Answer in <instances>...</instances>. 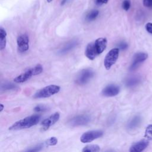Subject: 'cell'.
Instances as JSON below:
<instances>
[{
  "instance_id": "6da1fadb",
  "label": "cell",
  "mask_w": 152,
  "mask_h": 152,
  "mask_svg": "<svg viewBox=\"0 0 152 152\" xmlns=\"http://www.w3.org/2000/svg\"><path fill=\"white\" fill-rule=\"evenodd\" d=\"M40 118L41 116L39 115H33L27 116L15 122L10 127H9V129L16 131L29 128L38 124L40 120Z\"/></svg>"
},
{
  "instance_id": "7a4b0ae2",
  "label": "cell",
  "mask_w": 152,
  "mask_h": 152,
  "mask_svg": "<svg viewBox=\"0 0 152 152\" xmlns=\"http://www.w3.org/2000/svg\"><path fill=\"white\" fill-rule=\"evenodd\" d=\"M43 72V67L40 64H37L34 67L27 70L24 72L16 77L14 81L17 83H23L26 82L33 76L39 75Z\"/></svg>"
},
{
  "instance_id": "3957f363",
  "label": "cell",
  "mask_w": 152,
  "mask_h": 152,
  "mask_svg": "<svg viewBox=\"0 0 152 152\" xmlns=\"http://www.w3.org/2000/svg\"><path fill=\"white\" fill-rule=\"evenodd\" d=\"M60 88V87L57 85H49L38 90L34 94L33 97L35 99L47 98L58 93L59 91Z\"/></svg>"
},
{
  "instance_id": "277c9868",
  "label": "cell",
  "mask_w": 152,
  "mask_h": 152,
  "mask_svg": "<svg viewBox=\"0 0 152 152\" xmlns=\"http://www.w3.org/2000/svg\"><path fill=\"white\" fill-rule=\"evenodd\" d=\"M119 49L118 48H113L106 54L104 59V66L107 70L110 69L118 59Z\"/></svg>"
},
{
  "instance_id": "5b68a950",
  "label": "cell",
  "mask_w": 152,
  "mask_h": 152,
  "mask_svg": "<svg viewBox=\"0 0 152 152\" xmlns=\"http://www.w3.org/2000/svg\"><path fill=\"white\" fill-rule=\"evenodd\" d=\"M94 71L91 68H86L81 70L76 78V83L78 85H84L87 83L94 76Z\"/></svg>"
},
{
  "instance_id": "8992f818",
  "label": "cell",
  "mask_w": 152,
  "mask_h": 152,
  "mask_svg": "<svg viewBox=\"0 0 152 152\" xmlns=\"http://www.w3.org/2000/svg\"><path fill=\"white\" fill-rule=\"evenodd\" d=\"M103 135V132L102 130H92L88 131L80 137V141L83 143L90 142L94 140H96Z\"/></svg>"
},
{
  "instance_id": "52a82bcc",
  "label": "cell",
  "mask_w": 152,
  "mask_h": 152,
  "mask_svg": "<svg viewBox=\"0 0 152 152\" xmlns=\"http://www.w3.org/2000/svg\"><path fill=\"white\" fill-rule=\"evenodd\" d=\"M147 58L148 55L145 52H138L135 53L133 57L132 62L129 68V70L130 71H133L137 69L140 65L145 61Z\"/></svg>"
},
{
  "instance_id": "ba28073f",
  "label": "cell",
  "mask_w": 152,
  "mask_h": 152,
  "mask_svg": "<svg viewBox=\"0 0 152 152\" xmlns=\"http://www.w3.org/2000/svg\"><path fill=\"white\" fill-rule=\"evenodd\" d=\"M60 118V114L59 112H55L48 118L45 119L41 124L42 131H45L48 130L51 126L57 122Z\"/></svg>"
},
{
  "instance_id": "9c48e42d",
  "label": "cell",
  "mask_w": 152,
  "mask_h": 152,
  "mask_svg": "<svg viewBox=\"0 0 152 152\" xmlns=\"http://www.w3.org/2000/svg\"><path fill=\"white\" fill-rule=\"evenodd\" d=\"M18 50L20 52H26L29 49V37L26 34L20 35L17 39Z\"/></svg>"
},
{
  "instance_id": "30bf717a",
  "label": "cell",
  "mask_w": 152,
  "mask_h": 152,
  "mask_svg": "<svg viewBox=\"0 0 152 152\" xmlns=\"http://www.w3.org/2000/svg\"><path fill=\"white\" fill-rule=\"evenodd\" d=\"M90 117L88 115H81L76 116L69 121V124L71 126H83L88 124L90 121Z\"/></svg>"
},
{
  "instance_id": "8fae6325",
  "label": "cell",
  "mask_w": 152,
  "mask_h": 152,
  "mask_svg": "<svg viewBox=\"0 0 152 152\" xmlns=\"http://www.w3.org/2000/svg\"><path fill=\"white\" fill-rule=\"evenodd\" d=\"M120 88L115 84H109L106 86L102 91V94L106 97L115 96L119 93Z\"/></svg>"
},
{
  "instance_id": "7c38bea8",
  "label": "cell",
  "mask_w": 152,
  "mask_h": 152,
  "mask_svg": "<svg viewBox=\"0 0 152 152\" xmlns=\"http://www.w3.org/2000/svg\"><path fill=\"white\" fill-rule=\"evenodd\" d=\"M148 142H149V141L146 140L145 138L144 140H142L141 141H139L131 146V147L129 148V151H131V152H141L146 148V147L148 146V145L149 144Z\"/></svg>"
},
{
  "instance_id": "4fadbf2b",
  "label": "cell",
  "mask_w": 152,
  "mask_h": 152,
  "mask_svg": "<svg viewBox=\"0 0 152 152\" xmlns=\"http://www.w3.org/2000/svg\"><path fill=\"white\" fill-rule=\"evenodd\" d=\"M85 55L90 60H94L99 55L94 42L90 43L87 45L85 50Z\"/></svg>"
},
{
  "instance_id": "5bb4252c",
  "label": "cell",
  "mask_w": 152,
  "mask_h": 152,
  "mask_svg": "<svg viewBox=\"0 0 152 152\" xmlns=\"http://www.w3.org/2000/svg\"><path fill=\"white\" fill-rule=\"evenodd\" d=\"M94 43L97 53L100 55L105 50L107 46V40L105 37H99L97 39Z\"/></svg>"
},
{
  "instance_id": "9a60e30c",
  "label": "cell",
  "mask_w": 152,
  "mask_h": 152,
  "mask_svg": "<svg viewBox=\"0 0 152 152\" xmlns=\"http://www.w3.org/2000/svg\"><path fill=\"white\" fill-rule=\"evenodd\" d=\"M78 43H79L78 41L77 40H72L68 42L59 50V53L61 55H63L70 52L71 50L74 49L75 48H76L77 46L78 45Z\"/></svg>"
},
{
  "instance_id": "2e32d148",
  "label": "cell",
  "mask_w": 152,
  "mask_h": 152,
  "mask_svg": "<svg viewBox=\"0 0 152 152\" xmlns=\"http://www.w3.org/2000/svg\"><path fill=\"white\" fill-rule=\"evenodd\" d=\"M141 121V117L139 115H136L129 121L127 124L126 127L129 130H134L140 126Z\"/></svg>"
},
{
  "instance_id": "e0dca14e",
  "label": "cell",
  "mask_w": 152,
  "mask_h": 152,
  "mask_svg": "<svg viewBox=\"0 0 152 152\" xmlns=\"http://www.w3.org/2000/svg\"><path fill=\"white\" fill-rule=\"evenodd\" d=\"M141 81V77L134 75L128 77L125 81V84L127 87H134L138 86Z\"/></svg>"
},
{
  "instance_id": "ac0fdd59",
  "label": "cell",
  "mask_w": 152,
  "mask_h": 152,
  "mask_svg": "<svg viewBox=\"0 0 152 152\" xmlns=\"http://www.w3.org/2000/svg\"><path fill=\"white\" fill-rule=\"evenodd\" d=\"M7 43V32L2 27L0 28V49H5Z\"/></svg>"
},
{
  "instance_id": "d6986e66",
  "label": "cell",
  "mask_w": 152,
  "mask_h": 152,
  "mask_svg": "<svg viewBox=\"0 0 152 152\" xmlns=\"http://www.w3.org/2000/svg\"><path fill=\"white\" fill-rule=\"evenodd\" d=\"M100 147L97 144H90L87 145L85 146L83 149L82 150V151L83 152H97L100 151Z\"/></svg>"
},
{
  "instance_id": "ffe728a7",
  "label": "cell",
  "mask_w": 152,
  "mask_h": 152,
  "mask_svg": "<svg viewBox=\"0 0 152 152\" xmlns=\"http://www.w3.org/2000/svg\"><path fill=\"white\" fill-rule=\"evenodd\" d=\"M99 14V12L98 10H91L87 14V15L86 16V20L88 21H93L97 18Z\"/></svg>"
},
{
  "instance_id": "44dd1931",
  "label": "cell",
  "mask_w": 152,
  "mask_h": 152,
  "mask_svg": "<svg viewBox=\"0 0 152 152\" xmlns=\"http://www.w3.org/2000/svg\"><path fill=\"white\" fill-rule=\"evenodd\" d=\"M144 138L148 141L152 139V124H150L146 127Z\"/></svg>"
},
{
  "instance_id": "7402d4cb",
  "label": "cell",
  "mask_w": 152,
  "mask_h": 152,
  "mask_svg": "<svg viewBox=\"0 0 152 152\" xmlns=\"http://www.w3.org/2000/svg\"><path fill=\"white\" fill-rule=\"evenodd\" d=\"M17 87L11 83H5L4 84L1 85V90H15Z\"/></svg>"
},
{
  "instance_id": "603a6c76",
  "label": "cell",
  "mask_w": 152,
  "mask_h": 152,
  "mask_svg": "<svg viewBox=\"0 0 152 152\" xmlns=\"http://www.w3.org/2000/svg\"><path fill=\"white\" fill-rule=\"evenodd\" d=\"M45 143L46 145H48V146L55 145L58 143V139L55 137H52L48 138V140H46Z\"/></svg>"
},
{
  "instance_id": "cb8c5ba5",
  "label": "cell",
  "mask_w": 152,
  "mask_h": 152,
  "mask_svg": "<svg viewBox=\"0 0 152 152\" xmlns=\"http://www.w3.org/2000/svg\"><path fill=\"white\" fill-rule=\"evenodd\" d=\"M122 7L125 11H128L131 7L130 0H124L122 4Z\"/></svg>"
},
{
  "instance_id": "d4e9b609",
  "label": "cell",
  "mask_w": 152,
  "mask_h": 152,
  "mask_svg": "<svg viewBox=\"0 0 152 152\" xmlns=\"http://www.w3.org/2000/svg\"><path fill=\"white\" fill-rule=\"evenodd\" d=\"M47 110V107L44 105H37L34 108V110L36 112H42Z\"/></svg>"
},
{
  "instance_id": "484cf974",
  "label": "cell",
  "mask_w": 152,
  "mask_h": 152,
  "mask_svg": "<svg viewBox=\"0 0 152 152\" xmlns=\"http://www.w3.org/2000/svg\"><path fill=\"white\" fill-rule=\"evenodd\" d=\"M128 46V45L127 43L125 42H121L119 43L118 45V48L121 50H125V49H127Z\"/></svg>"
},
{
  "instance_id": "4316f807",
  "label": "cell",
  "mask_w": 152,
  "mask_h": 152,
  "mask_svg": "<svg viewBox=\"0 0 152 152\" xmlns=\"http://www.w3.org/2000/svg\"><path fill=\"white\" fill-rule=\"evenodd\" d=\"M143 5L148 8H152V0H143Z\"/></svg>"
},
{
  "instance_id": "83f0119b",
  "label": "cell",
  "mask_w": 152,
  "mask_h": 152,
  "mask_svg": "<svg viewBox=\"0 0 152 152\" xmlns=\"http://www.w3.org/2000/svg\"><path fill=\"white\" fill-rule=\"evenodd\" d=\"M42 147H43V146H42V144H39V145H36V146H35V147H33L30 149H28L27 151H33V152L34 151H37L41 150Z\"/></svg>"
},
{
  "instance_id": "f1b7e54d",
  "label": "cell",
  "mask_w": 152,
  "mask_h": 152,
  "mask_svg": "<svg viewBox=\"0 0 152 152\" xmlns=\"http://www.w3.org/2000/svg\"><path fill=\"white\" fill-rule=\"evenodd\" d=\"M145 29L148 33L152 34V23H147L145 24Z\"/></svg>"
},
{
  "instance_id": "f546056e",
  "label": "cell",
  "mask_w": 152,
  "mask_h": 152,
  "mask_svg": "<svg viewBox=\"0 0 152 152\" xmlns=\"http://www.w3.org/2000/svg\"><path fill=\"white\" fill-rule=\"evenodd\" d=\"M109 0H96V3L97 5H101L106 4Z\"/></svg>"
},
{
  "instance_id": "4dcf8cb0",
  "label": "cell",
  "mask_w": 152,
  "mask_h": 152,
  "mask_svg": "<svg viewBox=\"0 0 152 152\" xmlns=\"http://www.w3.org/2000/svg\"><path fill=\"white\" fill-rule=\"evenodd\" d=\"M0 106H1V109H0V112H2V110H3V109H4V106L3 105V104H0Z\"/></svg>"
},
{
  "instance_id": "1f68e13d",
  "label": "cell",
  "mask_w": 152,
  "mask_h": 152,
  "mask_svg": "<svg viewBox=\"0 0 152 152\" xmlns=\"http://www.w3.org/2000/svg\"><path fill=\"white\" fill-rule=\"evenodd\" d=\"M46 1H47V2H49H49H50L51 1H52V0H46Z\"/></svg>"
}]
</instances>
